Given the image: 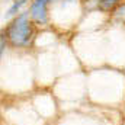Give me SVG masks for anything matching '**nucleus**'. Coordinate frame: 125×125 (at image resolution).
I'll return each instance as SVG.
<instances>
[{
  "label": "nucleus",
  "mask_w": 125,
  "mask_h": 125,
  "mask_svg": "<svg viewBox=\"0 0 125 125\" xmlns=\"http://www.w3.org/2000/svg\"><path fill=\"white\" fill-rule=\"evenodd\" d=\"M25 1L26 0H18V1H15L13 4H12V7L7 10V13H6V18H10V16H13V15H16L18 12H19V9L25 4Z\"/></svg>",
  "instance_id": "nucleus-3"
},
{
  "label": "nucleus",
  "mask_w": 125,
  "mask_h": 125,
  "mask_svg": "<svg viewBox=\"0 0 125 125\" xmlns=\"http://www.w3.org/2000/svg\"><path fill=\"white\" fill-rule=\"evenodd\" d=\"M47 3L48 0H35L31 6V16L38 23L47 22Z\"/></svg>",
  "instance_id": "nucleus-2"
},
{
  "label": "nucleus",
  "mask_w": 125,
  "mask_h": 125,
  "mask_svg": "<svg viewBox=\"0 0 125 125\" xmlns=\"http://www.w3.org/2000/svg\"><path fill=\"white\" fill-rule=\"evenodd\" d=\"M32 33L33 29L26 13L19 15L7 28V36L15 47H26L31 42Z\"/></svg>",
  "instance_id": "nucleus-1"
},
{
  "label": "nucleus",
  "mask_w": 125,
  "mask_h": 125,
  "mask_svg": "<svg viewBox=\"0 0 125 125\" xmlns=\"http://www.w3.org/2000/svg\"><path fill=\"white\" fill-rule=\"evenodd\" d=\"M4 50H6V35L1 33V38H0V54L1 55L4 54Z\"/></svg>",
  "instance_id": "nucleus-5"
},
{
  "label": "nucleus",
  "mask_w": 125,
  "mask_h": 125,
  "mask_svg": "<svg viewBox=\"0 0 125 125\" xmlns=\"http://www.w3.org/2000/svg\"><path fill=\"white\" fill-rule=\"evenodd\" d=\"M118 1L119 0H100V7L103 9V10H111L112 7H115L116 4H118Z\"/></svg>",
  "instance_id": "nucleus-4"
}]
</instances>
